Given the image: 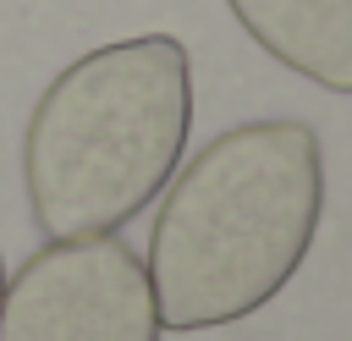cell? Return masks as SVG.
<instances>
[{"mask_svg": "<svg viewBox=\"0 0 352 341\" xmlns=\"http://www.w3.org/2000/svg\"><path fill=\"white\" fill-rule=\"evenodd\" d=\"M143 258L121 236L38 248L0 292V341H160Z\"/></svg>", "mask_w": 352, "mask_h": 341, "instance_id": "cell-3", "label": "cell"}, {"mask_svg": "<svg viewBox=\"0 0 352 341\" xmlns=\"http://www.w3.org/2000/svg\"><path fill=\"white\" fill-rule=\"evenodd\" d=\"M192 126L187 50L170 33L121 38L72 60L22 138L28 204L44 236L77 242L126 226L165 192Z\"/></svg>", "mask_w": 352, "mask_h": 341, "instance_id": "cell-2", "label": "cell"}, {"mask_svg": "<svg viewBox=\"0 0 352 341\" xmlns=\"http://www.w3.org/2000/svg\"><path fill=\"white\" fill-rule=\"evenodd\" d=\"M0 292H6V270H0Z\"/></svg>", "mask_w": 352, "mask_h": 341, "instance_id": "cell-5", "label": "cell"}, {"mask_svg": "<svg viewBox=\"0 0 352 341\" xmlns=\"http://www.w3.org/2000/svg\"><path fill=\"white\" fill-rule=\"evenodd\" d=\"M258 50L330 94H352V0H226Z\"/></svg>", "mask_w": 352, "mask_h": 341, "instance_id": "cell-4", "label": "cell"}, {"mask_svg": "<svg viewBox=\"0 0 352 341\" xmlns=\"http://www.w3.org/2000/svg\"><path fill=\"white\" fill-rule=\"evenodd\" d=\"M324 209L319 138L302 121L220 132L176 176L148 236L160 324L214 330L258 314L308 258Z\"/></svg>", "mask_w": 352, "mask_h": 341, "instance_id": "cell-1", "label": "cell"}]
</instances>
